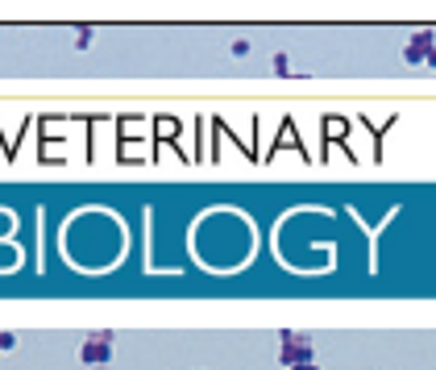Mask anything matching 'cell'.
Returning a JSON list of instances; mask_svg holds the SVG:
<instances>
[{"label": "cell", "mask_w": 436, "mask_h": 370, "mask_svg": "<svg viewBox=\"0 0 436 370\" xmlns=\"http://www.w3.org/2000/svg\"><path fill=\"white\" fill-rule=\"evenodd\" d=\"M279 362H283L287 370L316 362V346H312V337H308V333H291V329H283V333H279Z\"/></svg>", "instance_id": "1"}, {"label": "cell", "mask_w": 436, "mask_h": 370, "mask_svg": "<svg viewBox=\"0 0 436 370\" xmlns=\"http://www.w3.org/2000/svg\"><path fill=\"white\" fill-rule=\"evenodd\" d=\"M113 333L104 329V333H92V337H83V346H79V362L83 366H108L113 362Z\"/></svg>", "instance_id": "2"}, {"label": "cell", "mask_w": 436, "mask_h": 370, "mask_svg": "<svg viewBox=\"0 0 436 370\" xmlns=\"http://www.w3.org/2000/svg\"><path fill=\"white\" fill-rule=\"evenodd\" d=\"M432 54H436V34L432 29H420V34L408 38V46H403V63H408V67H420V63H428Z\"/></svg>", "instance_id": "3"}, {"label": "cell", "mask_w": 436, "mask_h": 370, "mask_svg": "<svg viewBox=\"0 0 436 370\" xmlns=\"http://www.w3.org/2000/svg\"><path fill=\"white\" fill-rule=\"evenodd\" d=\"M92 42H96V29L92 25H79L75 29V50H92Z\"/></svg>", "instance_id": "4"}, {"label": "cell", "mask_w": 436, "mask_h": 370, "mask_svg": "<svg viewBox=\"0 0 436 370\" xmlns=\"http://www.w3.org/2000/svg\"><path fill=\"white\" fill-rule=\"evenodd\" d=\"M270 71L279 75V79H287L291 75V54H274V58H270Z\"/></svg>", "instance_id": "5"}, {"label": "cell", "mask_w": 436, "mask_h": 370, "mask_svg": "<svg viewBox=\"0 0 436 370\" xmlns=\"http://www.w3.org/2000/svg\"><path fill=\"white\" fill-rule=\"evenodd\" d=\"M13 346H17V333L13 329H0V354H9Z\"/></svg>", "instance_id": "6"}, {"label": "cell", "mask_w": 436, "mask_h": 370, "mask_svg": "<svg viewBox=\"0 0 436 370\" xmlns=\"http://www.w3.org/2000/svg\"><path fill=\"white\" fill-rule=\"evenodd\" d=\"M229 50H233V58H245V54H249V42H245V38H237Z\"/></svg>", "instance_id": "7"}, {"label": "cell", "mask_w": 436, "mask_h": 370, "mask_svg": "<svg viewBox=\"0 0 436 370\" xmlns=\"http://www.w3.org/2000/svg\"><path fill=\"white\" fill-rule=\"evenodd\" d=\"M295 370H324L320 362H308V366H295Z\"/></svg>", "instance_id": "8"}, {"label": "cell", "mask_w": 436, "mask_h": 370, "mask_svg": "<svg viewBox=\"0 0 436 370\" xmlns=\"http://www.w3.org/2000/svg\"><path fill=\"white\" fill-rule=\"evenodd\" d=\"M428 67H436V54H432V58H428Z\"/></svg>", "instance_id": "9"}]
</instances>
